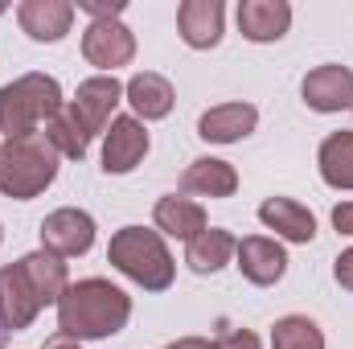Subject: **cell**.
<instances>
[{"instance_id":"cell-10","label":"cell","mask_w":353,"mask_h":349,"mask_svg":"<svg viewBox=\"0 0 353 349\" xmlns=\"http://www.w3.org/2000/svg\"><path fill=\"white\" fill-rule=\"evenodd\" d=\"M234 267H239L243 279H251L255 288H271V283L283 279L288 255H283V247H279L275 239H267V235H247V239H239V247H234Z\"/></svg>"},{"instance_id":"cell-27","label":"cell","mask_w":353,"mask_h":349,"mask_svg":"<svg viewBox=\"0 0 353 349\" xmlns=\"http://www.w3.org/2000/svg\"><path fill=\"white\" fill-rule=\"evenodd\" d=\"M333 226H337V235H353V201L333 206Z\"/></svg>"},{"instance_id":"cell-21","label":"cell","mask_w":353,"mask_h":349,"mask_svg":"<svg viewBox=\"0 0 353 349\" xmlns=\"http://www.w3.org/2000/svg\"><path fill=\"white\" fill-rule=\"evenodd\" d=\"M316 165L325 185L333 189H353V132H333L325 136L321 152H316Z\"/></svg>"},{"instance_id":"cell-20","label":"cell","mask_w":353,"mask_h":349,"mask_svg":"<svg viewBox=\"0 0 353 349\" xmlns=\"http://www.w3.org/2000/svg\"><path fill=\"white\" fill-rule=\"evenodd\" d=\"M234 247H239V239H234L230 230L205 226V230L185 247V263H189L197 275H214V271H222L226 263L234 259Z\"/></svg>"},{"instance_id":"cell-11","label":"cell","mask_w":353,"mask_h":349,"mask_svg":"<svg viewBox=\"0 0 353 349\" xmlns=\"http://www.w3.org/2000/svg\"><path fill=\"white\" fill-rule=\"evenodd\" d=\"M300 94H304V103H308L312 111H321V115L345 111V107H353V70L350 66H337V62L316 66V70L304 74Z\"/></svg>"},{"instance_id":"cell-9","label":"cell","mask_w":353,"mask_h":349,"mask_svg":"<svg viewBox=\"0 0 353 349\" xmlns=\"http://www.w3.org/2000/svg\"><path fill=\"white\" fill-rule=\"evenodd\" d=\"M144 157H148V132H144V123L136 115L111 119V128L103 132V173L123 177V173H132Z\"/></svg>"},{"instance_id":"cell-14","label":"cell","mask_w":353,"mask_h":349,"mask_svg":"<svg viewBox=\"0 0 353 349\" xmlns=\"http://www.w3.org/2000/svg\"><path fill=\"white\" fill-rule=\"evenodd\" d=\"M259 123V111L251 103H218L197 119V136L210 144H239L243 136H251Z\"/></svg>"},{"instance_id":"cell-26","label":"cell","mask_w":353,"mask_h":349,"mask_svg":"<svg viewBox=\"0 0 353 349\" xmlns=\"http://www.w3.org/2000/svg\"><path fill=\"white\" fill-rule=\"evenodd\" d=\"M333 275H337V283H341L345 292H353V247L337 255V263H333Z\"/></svg>"},{"instance_id":"cell-12","label":"cell","mask_w":353,"mask_h":349,"mask_svg":"<svg viewBox=\"0 0 353 349\" xmlns=\"http://www.w3.org/2000/svg\"><path fill=\"white\" fill-rule=\"evenodd\" d=\"M176 29L189 50H214L226 29V4L222 0H185L176 8Z\"/></svg>"},{"instance_id":"cell-24","label":"cell","mask_w":353,"mask_h":349,"mask_svg":"<svg viewBox=\"0 0 353 349\" xmlns=\"http://www.w3.org/2000/svg\"><path fill=\"white\" fill-rule=\"evenodd\" d=\"M79 8L90 12L94 21H119V12L128 8L123 0H79Z\"/></svg>"},{"instance_id":"cell-22","label":"cell","mask_w":353,"mask_h":349,"mask_svg":"<svg viewBox=\"0 0 353 349\" xmlns=\"http://www.w3.org/2000/svg\"><path fill=\"white\" fill-rule=\"evenodd\" d=\"M271 349H325V333L308 317H279L271 325Z\"/></svg>"},{"instance_id":"cell-15","label":"cell","mask_w":353,"mask_h":349,"mask_svg":"<svg viewBox=\"0 0 353 349\" xmlns=\"http://www.w3.org/2000/svg\"><path fill=\"white\" fill-rule=\"evenodd\" d=\"M292 25V4L288 0H243L239 4V29L247 41H279Z\"/></svg>"},{"instance_id":"cell-17","label":"cell","mask_w":353,"mask_h":349,"mask_svg":"<svg viewBox=\"0 0 353 349\" xmlns=\"http://www.w3.org/2000/svg\"><path fill=\"white\" fill-rule=\"evenodd\" d=\"M123 99L132 103V111H136L140 123H144V119H165V115L173 111V103H176L173 83H169L165 74H157V70L132 74L128 87H123Z\"/></svg>"},{"instance_id":"cell-18","label":"cell","mask_w":353,"mask_h":349,"mask_svg":"<svg viewBox=\"0 0 353 349\" xmlns=\"http://www.w3.org/2000/svg\"><path fill=\"white\" fill-rule=\"evenodd\" d=\"M181 189L189 197H230L239 189V173L230 161L218 157H197L185 173H181Z\"/></svg>"},{"instance_id":"cell-29","label":"cell","mask_w":353,"mask_h":349,"mask_svg":"<svg viewBox=\"0 0 353 349\" xmlns=\"http://www.w3.org/2000/svg\"><path fill=\"white\" fill-rule=\"evenodd\" d=\"M41 349H83V341H74V337H66V333H54Z\"/></svg>"},{"instance_id":"cell-1","label":"cell","mask_w":353,"mask_h":349,"mask_svg":"<svg viewBox=\"0 0 353 349\" xmlns=\"http://www.w3.org/2000/svg\"><path fill=\"white\" fill-rule=\"evenodd\" d=\"M70 288L66 263L50 251H33L12 267H0V321L8 329H29L46 304H58Z\"/></svg>"},{"instance_id":"cell-25","label":"cell","mask_w":353,"mask_h":349,"mask_svg":"<svg viewBox=\"0 0 353 349\" xmlns=\"http://www.w3.org/2000/svg\"><path fill=\"white\" fill-rule=\"evenodd\" d=\"M218 349H259V337L251 329H230L218 337Z\"/></svg>"},{"instance_id":"cell-23","label":"cell","mask_w":353,"mask_h":349,"mask_svg":"<svg viewBox=\"0 0 353 349\" xmlns=\"http://www.w3.org/2000/svg\"><path fill=\"white\" fill-rule=\"evenodd\" d=\"M46 140L58 148V157H70V161H83V157H87V148H90V136L79 128V119H74L66 107L46 123Z\"/></svg>"},{"instance_id":"cell-19","label":"cell","mask_w":353,"mask_h":349,"mask_svg":"<svg viewBox=\"0 0 353 349\" xmlns=\"http://www.w3.org/2000/svg\"><path fill=\"white\" fill-rule=\"evenodd\" d=\"M152 222H157V230L193 243V239L205 230V210H201V201H193V197H176V193H169V197L157 201Z\"/></svg>"},{"instance_id":"cell-16","label":"cell","mask_w":353,"mask_h":349,"mask_svg":"<svg viewBox=\"0 0 353 349\" xmlns=\"http://www.w3.org/2000/svg\"><path fill=\"white\" fill-rule=\"evenodd\" d=\"M259 222H263L267 230H275L279 239H288V243H312L316 239L312 210L300 206V201H292V197H267L263 206H259Z\"/></svg>"},{"instance_id":"cell-28","label":"cell","mask_w":353,"mask_h":349,"mask_svg":"<svg viewBox=\"0 0 353 349\" xmlns=\"http://www.w3.org/2000/svg\"><path fill=\"white\" fill-rule=\"evenodd\" d=\"M169 349H218V341H205V337H181Z\"/></svg>"},{"instance_id":"cell-5","label":"cell","mask_w":353,"mask_h":349,"mask_svg":"<svg viewBox=\"0 0 353 349\" xmlns=\"http://www.w3.org/2000/svg\"><path fill=\"white\" fill-rule=\"evenodd\" d=\"M62 111V87L50 74H21L17 83L0 87V132L4 140L37 132V123H50Z\"/></svg>"},{"instance_id":"cell-30","label":"cell","mask_w":353,"mask_h":349,"mask_svg":"<svg viewBox=\"0 0 353 349\" xmlns=\"http://www.w3.org/2000/svg\"><path fill=\"white\" fill-rule=\"evenodd\" d=\"M0 17H4V4H0Z\"/></svg>"},{"instance_id":"cell-7","label":"cell","mask_w":353,"mask_h":349,"mask_svg":"<svg viewBox=\"0 0 353 349\" xmlns=\"http://www.w3.org/2000/svg\"><path fill=\"white\" fill-rule=\"evenodd\" d=\"M94 247V218L87 210L62 206L54 214H46L41 222V251L58 255V259H79Z\"/></svg>"},{"instance_id":"cell-3","label":"cell","mask_w":353,"mask_h":349,"mask_svg":"<svg viewBox=\"0 0 353 349\" xmlns=\"http://www.w3.org/2000/svg\"><path fill=\"white\" fill-rule=\"evenodd\" d=\"M107 263L119 275H128L132 283H140L144 292H165L176 275V263L161 239V230H144V226L115 230L107 243Z\"/></svg>"},{"instance_id":"cell-6","label":"cell","mask_w":353,"mask_h":349,"mask_svg":"<svg viewBox=\"0 0 353 349\" xmlns=\"http://www.w3.org/2000/svg\"><path fill=\"white\" fill-rule=\"evenodd\" d=\"M119 103H123V83L115 74H94L87 83H79V94L70 99L66 111L79 119V128L94 140V136H103L111 128V115H115Z\"/></svg>"},{"instance_id":"cell-2","label":"cell","mask_w":353,"mask_h":349,"mask_svg":"<svg viewBox=\"0 0 353 349\" xmlns=\"http://www.w3.org/2000/svg\"><path fill=\"white\" fill-rule=\"evenodd\" d=\"M128 317H132V296L99 275L70 283L66 296L58 300V333H66L74 341L115 337L128 325Z\"/></svg>"},{"instance_id":"cell-13","label":"cell","mask_w":353,"mask_h":349,"mask_svg":"<svg viewBox=\"0 0 353 349\" xmlns=\"http://www.w3.org/2000/svg\"><path fill=\"white\" fill-rule=\"evenodd\" d=\"M74 12L79 8L70 0H25L17 8V21L33 41H62L74 25Z\"/></svg>"},{"instance_id":"cell-8","label":"cell","mask_w":353,"mask_h":349,"mask_svg":"<svg viewBox=\"0 0 353 349\" xmlns=\"http://www.w3.org/2000/svg\"><path fill=\"white\" fill-rule=\"evenodd\" d=\"M83 58L103 74H115L136 58V33L123 21H90L83 33Z\"/></svg>"},{"instance_id":"cell-4","label":"cell","mask_w":353,"mask_h":349,"mask_svg":"<svg viewBox=\"0 0 353 349\" xmlns=\"http://www.w3.org/2000/svg\"><path fill=\"white\" fill-rule=\"evenodd\" d=\"M58 177V148L46 140V132H29L0 144V193L12 201H29L46 193Z\"/></svg>"}]
</instances>
